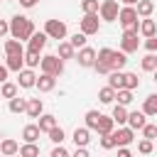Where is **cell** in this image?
Here are the masks:
<instances>
[{"label": "cell", "instance_id": "6da1fadb", "mask_svg": "<svg viewBox=\"0 0 157 157\" xmlns=\"http://www.w3.org/2000/svg\"><path fill=\"white\" fill-rule=\"evenodd\" d=\"M7 25H10V34H12V39H20V42L29 39V34L34 32V22H32L29 17H25V15H15Z\"/></svg>", "mask_w": 157, "mask_h": 157}, {"label": "cell", "instance_id": "7a4b0ae2", "mask_svg": "<svg viewBox=\"0 0 157 157\" xmlns=\"http://www.w3.org/2000/svg\"><path fill=\"white\" fill-rule=\"evenodd\" d=\"M118 22L123 25V29H130V32H137V25H140V17L135 12V5H123L118 10Z\"/></svg>", "mask_w": 157, "mask_h": 157}, {"label": "cell", "instance_id": "3957f363", "mask_svg": "<svg viewBox=\"0 0 157 157\" xmlns=\"http://www.w3.org/2000/svg\"><path fill=\"white\" fill-rule=\"evenodd\" d=\"M39 66H42V74H49V76H61L64 74V61L56 56V54H47L39 59Z\"/></svg>", "mask_w": 157, "mask_h": 157}, {"label": "cell", "instance_id": "277c9868", "mask_svg": "<svg viewBox=\"0 0 157 157\" xmlns=\"http://www.w3.org/2000/svg\"><path fill=\"white\" fill-rule=\"evenodd\" d=\"M78 27H81V34H98V29H101V17H98V12H88V15H83L81 20H78Z\"/></svg>", "mask_w": 157, "mask_h": 157}, {"label": "cell", "instance_id": "5b68a950", "mask_svg": "<svg viewBox=\"0 0 157 157\" xmlns=\"http://www.w3.org/2000/svg\"><path fill=\"white\" fill-rule=\"evenodd\" d=\"M44 34H47V39H66V22H61V20H47V25H44Z\"/></svg>", "mask_w": 157, "mask_h": 157}, {"label": "cell", "instance_id": "8992f818", "mask_svg": "<svg viewBox=\"0 0 157 157\" xmlns=\"http://www.w3.org/2000/svg\"><path fill=\"white\" fill-rule=\"evenodd\" d=\"M118 0H103L98 2V17L105 20V22H115L118 20Z\"/></svg>", "mask_w": 157, "mask_h": 157}, {"label": "cell", "instance_id": "52a82bcc", "mask_svg": "<svg viewBox=\"0 0 157 157\" xmlns=\"http://www.w3.org/2000/svg\"><path fill=\"white\" fill-rule=\"evenodd\" d=\"M110 135L115 140V147H128L135 140V130H130L128 125H118V130H113Z\"/></svg>", "mask_w": 157, "mask_h": 157}, {"label": "cell", "instance_id": "ba28073f", "mask_svg": "<svg viewBox=\"0 0 157 157\" xmlns=\"http://www.w3.org/2000/svg\"><path fill=\"white\" fill-rule=\"evenodd\" d=\"M137 47H140L137 32L123 29V37H120V49H123V54H132V52H137Z\"/></svg>", "mask_w": 157, "mask_h": 157}, {"label": "cell", "instance_id": "9c48e42d", "mask_svg": "<svg viewBox=\"0 0 157 157\" xmlns=\"http://www.w3.org/2000/svg\"><path fill=\"white\" fill-rule=\"evenodd\" d=\"M74 59L78 61V66L91 69V66H93V61H96V49H91V47H81V49H78V54H74Z\"/></svg>", "mask_w": 157, "mask_h": 157}, {"label": "cell", "instance_id": "30bf717a", "mask_svg": "<svg viewBox=\"0 0 157 157\" xmlns=\"http://www.w3.org/2000/svg\"><path fill=\"white\" fill-rule=\"evenodd\" d=\"M47 47V34L44 32H32L29 34V39H27V52H42Z\"/></svg>", "mask_w": 157, "mask_h": 157}, {"label": "cell", "instance_id": "8fae6325", "mask_svg": "<svg viewBox=\"0 0 157 157\" xmlns=\"http://www.w3.org/2000/svg\"><path fill=\"white\" fill-rule=\"evenodd\" d=\"M37 74L32 69H20L17 71V88H34Z\"/></svg>", "mask_w": 157, "mask_h": 157}, {"label": "cell", "instance_id": "7c38bea8", "mask_svg": "<svg viewBox=\"0 0 157 157\" xmlns=\"http://www.w3.org/2000/svg\"><path fill=\"white\" fill-rule=\"evenodd\" d=\"M145 123H147V115H145L142 110H132V113H128V120H125V125H128L130 130H140Z\"/></svg>", "mask_w": 157, "mask_h": 157}, {"label": "cell", "instance_id": "4fadbf2b", "mask_svg": "<svg viewBox=\"0 0 157 157\" xmlns=\"http://www.w3.org/2000/svg\"><path fill=\"white\" fill-rule=\"evenodd\" d=\"M155 32H157V25H155V20H152V17H140L137 34H142V37H155Z\"/></svg>", "mask_w": 157, "mask_h": 157}, {"label": "cell", "instance_id": "5bb4252c", "mask_svg": "<svg viewBox=\"0 0 157 157\" xmlns=\"http://www.w3.org/2000/svg\"><path fill=\"white\" fill-rule=\"evenodd\" d=\"M34 86L42 91V93H49V91H54V86H56V76H49V74H42V76H37V81H34Z\"/></svg>", "mask_w": 157, "mask_h": 157}, {"label": "cell", "instance_id": "9a60e30c", "mask_svg": "<svg viewBox=\"0 0 157 157\" xmlns=\"http://www.w3.org/2000/svg\"><path fill=\"white\" fill-rule=\"evenodd\" d=\"M71 140H74L76 147H86V145L91 142V130H88L86 125H83V128H76L74 135H71Z\"/></svg>", "mask_w": 157, "mask_h": 157}, {"label": "cell", "instance_id": "2e32d148", "mask_svg": "<svg viewBox=\"0 0 157 157\" xmlns=\"http://www.w3.org/2000/svg\"><path fill=\"white\" fill-rule=\"evenodd\" d=\"M113 130H115L113 118L101 113V118H98V123H96V132H98V135H108V132H113Z\"/></svg>", "mask_w": 157, "mask_h": 157}, {"label": "cell", "instance_id": "e0dca14e", "mask_svg": "<svg viewBox=\"0 0 157 157\" xmlns=\"http://www.w3.org/2000/svg\"><path fill=\"white\" fill-rule=\"evenodd\" d=\"M42 110H44L42 98H29V101H27V105H25V113H27L29 118H39V115H42Z\"/></svg>", "mask_w": 157, "mask_h": 157}, {"label": "cell", "instance_id": "ac0fdd59", "mask_svg": "<svg viewBox=\"0 0 157 157\" xmlns=\"http://www.w3.org/2000/svg\"><path fill=\"white\" fill-rule=\"evenodd\" d=\"M135 12H137V17H152L155 2H152V0H137V2H135Z\"/></svg>", "mask_w": 157, "mask_h": 157}, {"label": "cell", "instance_id": "d6986e66", "mask_svg": "<svg viewBox=\"0 0 157 157\" xmlns=\"http://www.w3.org/2000/svg\"><path fill=\"white\" fill-rule=\"evenodd\" d=\"M5 66H7V71H20V69H25V59H22V54H7Z\"/></svg>", "mask_w": 157, "mask_h": 157}, {"label": "cell", "instance_id": "ffe728a7", "mask_svg": "<svg viewBox=\"0 0 157 157\" xmlns=\"http://www.w3.org/2000/svg\"><path fill=\"white\" fill-rule=\"evenodd\" d=\"M54 125H56V118H54L52 113H42V115H39V123H37L39 132H49Z\"/></svg>", "mask_w": 157, "mask_h": 157}, {"label": "cell", "instance_id": "44dd1931", "mask_svg": "<svg viewBox=\"0 0 157 157\" xmlns=\"http://www.w3.org/2000/svg\"><path fill=\"white\" fill-rule=\"evenodd\" d=\"M142 113H145L147 118H152V115H157V93H150V96L145 98V105H142Z\"/></svg>", "mask_w": 157, "mask_h": 157}, {"label": "cell", "instance_id": "7402d4cb", "mask_svg": "<svg viewBox=\"0 0 157 157\" xmlns=\"http://www.w3.org/2000/svg\"><path fill=\"white\" fill-rule=\"evenodd\" d=\"M110 118H113V123L115 125H125V120H128V110H125V105H113V113H110Z\"/></svg>", "mask_w": 157, "mask_h": 157}, {"label": "cell", "instance_id": "603a6c76", "mask_svg": "<svg viewBox=\"0 0 157 157\" xmlns=\"http://www.w3.org/2000/svg\"><path fill=\"white\" fill-rule=\"evenodd\" d=\"M17 150H20V145L15 142V140H0V152L5 155V157H12V155H17Z\"/></svg>", "mask_w": 157, "mask_h": 157}, {"label": "cell", "instance_id": "cb8c5ba5", "mask_svg": "<svg viewBox=\"0 0 157 157\" xmlns=\"http://www.w3.org/2000/svg\"><path fill=\"white\" fill-rule=\"evenodd\" d=\"M20 157H39V145L37 142H25L20 150H17Z\"/></svg>", "mask_w": 157, "mask_h": 157}, {"label": "cell", "instance_id": "d4e9b609", "mask_svg": "<svg viewBox=\"0 0 157 157\" xmlns=\"http://www.w3.org/2000/svg\"><path fill=\"white\" fill-rule=\"evenodd\" d=\"M74 54H76V49H74L69 42H64V39H61V42H59V52H56V56L64 61V59H74Z\"/></svg>", "mask_w": 157, "mask_h": 157}, {"label": "cell", "instance_id": "484cf974", "mask_svg": "<svg viewBox=\"0 0 157 157\" xmlns=\"http://www.w3.org/2000/svg\"><path fill=\"white\" fill-rule=\"evenodd\" d=\"M123 88H128V91L140 88V78H137V74H125V71H123Z\"/></svg>", "mask_w": 157, "mask_h": 157}, {"label": "cell", "instance_id": "4316f807", "mask_svg": "<svg viewBox=\"0 0 157 157\" xmlns=\"http://www.w3.org/2000/svg\"><path fill=\"white\" fill-rule=\"evenodd\" d=\"M22 140H25V142H37V140H39V128H37V125H25Z\"/></svg>", "mask_w": 157, "mask_h": 157}, {"label": "cell", "instance_id": "83f0119b", "mask_svg": "<svg viewBox=\"0 0 157 157\" xmlns=\"http://www.w3.org/2000/svg\"><path fill=\"white\" fill-rule=\"evenodd\" d=\"M5 54H25V47L20 39H7L5 42Z\"/></svg>", "mask_w": 157, "mask_h": 157}, {"label": "cell", "instance_id": "f1b7e54d", "mask_svg": "<svg viewBox=\"0 0 157 157\" xmlns=\"http://www.w3.org/2000/svg\"><path fill=\"white\" fill-rule=\"evenodd\" d=\"M125 64H128V56H125L123 52H115V56H113V61H110V71H123Z\"/></svg>", "mask_w": 157, "mask_h": 157}, {"label": "cell", "instance_id": "f546056e", "mask_svg": "<svg viewBox=\"0 0 157 157\" xmlns=\"http://www.w3.org/2000/svg\"><path fill=\"white\" fill-rule=\"evenodd\" d=\"M108 86H110L113 91L123 88V71H110V74H108Z\"/></svg>", "mask_w": 157, "mask_h": 157}, {"label": "cell", "instance_id": "4dcf8cb0", "mask_svg": "<svg viewBox=\"0 0 157 157\" xmlns=\"http://www.w3.org/2000/svg\"><path fill=\"white\" fill-rule=\"evenodd\" d=\"M0 93H2V98H15L17 96V83H10V81H2V86H0Z\"/></svg>", "mask_w": 157, "mask_h": 157}, {"label": "cell", "instance_id": "1f68e13d", "mask_svg": "<svg viewBox=\"0 0 157 157\" xmlns=\"http://www.w3.org/2000/svg\"><path fill=\"white\" fill-rule=\"evenodd\" d=\"M115 98H118V105H130V103H132V91L118 88V91H115Z\"/></svg>", "mask_w": 157, "mask_h": 157}, {"label": "cell", "instance_id": "d6a6232c", "mask_svg": "<svg viewBox=\"0 0 157 157\" xmlns=\"http://www.w3.org/2000/svg\"><path fill=\"white\" fill-rule=\"evenodd\" d=\"M25 105H27V101H25V98H20V96L10 98V103H7L10 113H25Z\"/></svg>", "mask_w": 157, "mask_h": 157}, {"label": "cell", "instance_id": "836d02e7", "mask_svg": "<svg viewBox=\"0 0 157 157\" xmlns=\"http://www.w3.org/2000/svg\"><path fill=\"white\" fill-rule=\"evenodd\" d=\"M47 135H49V140H52L54 145H61V142L66 140V132H64V130H61L59 125H54V128H52V130H49Z\"/></svg>", "mask_w": 157, "mask_h": 157}, {"label": "cell", "instance_id": "e575fe53", "mask_svg": "<svg viewBox=\"0 0 157 157\" xmlns=\"http://www.w3.org/2000/svg\"><path fill=\"white\" fill-rule=\"evenodd\" d=\"M22 59H25V66H27V69H34V66H39V59H42V56H39L37 52H25Z\"/></svg>", "mask_w": 157, "mask_h": 157}, {"label": "cell", "instance_id": "d590c367", "mask_svg": "<svg viewBox=\"0 0 157 157\" xmlns=\"http://www.w3.org/2000/svg\"><path fill=\"white\" fill-rule=\"evenodd\" d=\"M140 66H142V71H155V69H157V56H155V52H150V54L140 61Z\"/></svg>", "mask_w": 157, "mask_h": 157}, {"label": "cell", "instance_id": "8d00e7d4", "mask_svg": "<svg viewBox=\"0 0 157 157\" xmlns=\"http://www.w3.org/2000/svg\"><path fill=\"white\" fill-rule=\"evenodd\" d=\"M98 101H101V103H113V101H115V91H113L110 86H103V88L98 91Z\"/></svg>", "mask_w": 157, "mask_h": 157}, {"label": "cell", "instance_id": "74e56055", "mask_svg": "<svg viewBox=\"0 0 157 157\" xmlns=\"http://www.w3.org/2000/svg\"><path fill=\"white\" fill-rule=\"evenodd\" d=\"M86 128L88 130H96V123H98V118H101V113L98 110H86Z\"/></svg>", "mask_w": 157, "mask_h": 157}, {"label": "cell", "instance_id": "f35d334b", "mask_svg": "<svg viewBox=\"0 0 157 157\" xmlns=\"http://www.w3.org/2000/svg\"><path fill=\"white\" fill-rule=\"evenodd\" d=\"M140 130H142V137L145 140H155V135H157V125L155 123H145Z\"/></svg>", "mask_w": 157, "mask_h": 157}, {"label": "cell", "instance_id": "ab89813d", "mask_svg": "<svg viewBox=\"0 0 157 157\" xmlns=\"http://www.w3.org/2000/svg\"><path fill=\"white\" fill-rule=\"evenodd\" d=\"M152 150H155L152 140H145V137H142V140L137 142V152H140V155H152Z\"/></svg>", "mask_w": 157, "mask_h": 157}, {"label": "cell", "instance_id": "60d3db41", "mask_svg": "<svg viewBox=\"0 0 157 157\" xmlns=\"http://www.w3.org/2000/svg\"><path fill=\"white\" fill-rule=\"evenodd\" d=\"M69 44L74 47V49H81V47H86V34H81V32H76L71 39H69Z\"/></svg>", "mask_w": 157, "mask_h": 157}, {"label": "cell", "instance_id": "b9f144b4", "mask_svg": "<svg viewBox=\"0 0 157 157\" xmlns=\"http://www.w3.org/2000/svg\"><path fill=\"white\" fill-rule=\"evenodd\" d=\"M81 10H83V15L98 12V0H81Z\"/></svg>", "mask_w": 157, "mask_h": 157}, {"label": "cell", "instance_id": "7bdbcfd3", "mask_svg": "<svg viewBox=\"0 0 157 157\" xmlns=\"http://www.w3.org/2000/svg\"><path fill=\"white\" fill-rule=\"evenodd\" d=\"M101 147H103V150H113V147H115V140H113L110 132H108V135H101Z\"/></svg>", "mask_w": 157, "mask_h": 157}, {"label": "cell", "instance_id": "ee69618b", "mask_svg": "<svg viewBox=\"0 0 157 157\" xmlns=\"http://www.w3.org/2000/svg\"><path fill=\"white\" fill-rule=\"evenodd\" d=\"M145 49L147 52H157V37H145Z\"/></svg>", "mask_w": 157, "mask_h": 157}, {"label": "cell", "instance_id": "f6af8a7d", "mask_svg": "<svg viewBox=\"0 0 157 157\" xmlns=\"http://www.w3.org/2000/svg\"><path fill=\"white\" fill-rule=\"evenodd\" d=\"M49 157H69V150L66 147H61V145H56L54 150H52V155Z\"/></svg>", "mask_w": 157, "mask_h": 157}, {"label": "cell", "instance_id": "bcb514c9", "mask_svg": "<svg viewBox=\"0 0 157 157\" xmlns=\"http://www.w3.org/2000/svg\"><path fill=\"white\" fill-rule=\"evenodd\" d=\"M69 157H91V155H88V150H86V147H76V152H74V155H69Z\"/></svg>", "mask_w": 157, "mask_h": 157}, {"label": "cell", "instance_id": "7dc6e473", "mask_svg": "<svg viewBox=\"0 0 157 157\" xmlns=\"http://www.w3.org/2000/svg\"><path fill=\"white\" fill-rule=\"evenodd\" d=\"M7 32H10V25H7L5 20H0V37H5Z\"/></svg>", "mask_w": 157, "mask_h": 157}, {"label": "cell", "instance_id": "c3c4849f", "mask_svg": "<svg viewBox=\"0 0 157 157\" xmlns=\"http://www.w3.org/2000/svg\"><path fill=\"white\" fill-rule=\"evenodd\" d=\"M7 74H10V71H7V66H5V64H0V83H2V81H7Z\"/></svg>", "mask_w": 157, "mask_h": 157}, {"label": "cell", "instance_id": "681fc988", "mask_svg": "<svg viewBox=\"0 0 157 157\" xmlns=\"http://www.w3.org/2000/svg\"><path fill=\"white\" fill-rule=\"evenodd\" d=\"M118 157H132V152L128 147H118Z\"/></svg>", "mask_w": 157, "mask_h": 157}, {"label": "cell", "instance_id": "f907efd6", "mask_svg": "<svg viewBox=\"0 0 157 157\" xmlns=\"http://www.w3.org/2000/svg\"><path fill=\"white\" fill-rule=\"evenodd\" d=\"M37 2H39V0H20V5H22V7H27V10H29V7H34Z\"/></svg>", "mask_w": 157, "mask_h": 157}, {"label": "cell", "instance_id": "816d5d0a", "mask_svg": "<svg viewBox=\"0 0 157 157\" xmlns=\"http://www.w3.org/2000/svg\"><path fill=\"white\" fill-rule=\"evenodd\" d=\"M120 2H123V5H135L137 0H120Z\"/></svg>", "mask_w": 157, "mask_h": 157}, {"label": "cell", "instance_id": "f5cc1de1", "mask_svg": "<svg viewBox=\"0 0 157 157\" xmlns=\"http://www.w3.org/2000/svg\"><path fill=\"white\" fill-rule=\"evenodd\" d=\"M12 157H20V155H12Z\"/></svg>", "mask_w": 157, "mask_h": 157}]
</instances>
